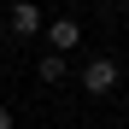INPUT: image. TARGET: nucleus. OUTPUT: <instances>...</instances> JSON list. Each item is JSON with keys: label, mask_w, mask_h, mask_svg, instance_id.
<instances>
[{"label": "nucleus", "mask_w": 129, "mask_h": 129, "mask_svg": "<svg viewBox=\"0 0 129 129\" xmlns=\"http://www.w3.org/2000/svg\"><path fill=\"white\" fill-rule=\"evenodd\" d=\"M41 24H47V18H41L35 0H18V6H12V29H18V35H35Z\"/></svg>", "instance_id": "obj_3"}, {"label": "nucleus", "mask_w": 129, "mask_h": 129, "mask_svg": "<svg viewBox=\"0 0 129 129\" xmlns=\"http://www.w3.org/2000/svg\"><path fill=\"white\" fill-rule=\"evenodd\" d=\"M47 41H53V53H71L82 41V24H76V18H53V24H47Z\"/></svg>", "instance_id": "obj_2"}, {"label": "nucleus", "mask_w": 129, "mask_h": 129, "mask_svg": "<svg viewBox=\"0 0 129 129\" xmlns=\"http://www.w3.org/2000/svg\"><path fill=\"white\" fill-rule=\"evenodd\" d=\"M64 71H71V64H64L59 53H47V59H35V76H41V82H64Z\"/></svg>", "instance_id": "obj_4"}, {"label": "nucleus", "mask_w": 129, "mask_h": 129, "mask_svg": "<svg viewBox=\"0 0 129 129\" xmlns=\"http://www.w3.org/2000/svg\"><path fill=\"white\" fill-rule=\"evenodd\" d=\"M117 59H88V64H82V88H88V94H112L117 88Z\"/></svg>", "instance_id": "obj_1"}, {"label": "nucleus", "mask_w": 129, "mask_h": 129, "mask_svg": "<svg viewBox=\"0 0 129 129\" xmlns=\"http://www.w3.org/2000/svg\"><path fill=\"white\" fill-rule=\"evenodd\" d=\"M0 129H12V112H6V106H0Z\"/></svg>", "instance_id": "obj_5"}]
</instances>
